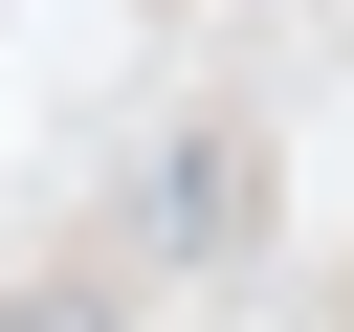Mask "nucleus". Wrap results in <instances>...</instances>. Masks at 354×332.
Listing matches in <instances>:
<instances>
[{
  "label": "nucleus",
  "mask_w": 354,
  "mask_h": 332,
  "mask_svg": "<svg viewBox=\"0 0 354 332\" xmlns=\"http://www.w3.org/2000/svg\"><path fill=\"white\" fill-rule=\"evenodd\" d=\"M0 332H111V266H66V288H22Z\"/></svg>",
  "instance_id": "1"
}]
</instances>
